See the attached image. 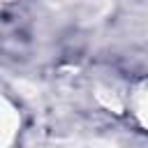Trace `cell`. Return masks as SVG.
<instances>
[{"instance_id": "cell-2", "label": "cell", "mask_w": 148, "mask_h": 148, "mask_svg": "<svg viewBox=\"0 0 148 148\" xmlns=\"http://www.w3.org/2000/svg\"><path fill=\"white\" fill-rule=\"evenodd\" d=\"M18 130H21V113L5 97L2 99V109H0V146H9Z\"/></svg>"}, {"instance_id": "cell-1", "label": "cell", "mask_w": 148, "mask_h": 148, "mask_svg": "<svg viewBox=\"0 0 148 148\" xmlns=\"http://www.w3.org/2000/svg\"><path fill=\"white\" fill-rule=\"evenodd\" d=\"M127 111L141 130L148 132V79L139 81L127 95Z\"/></svg>"}, {"instance_id": "cell-3", "label": "cell", "mask_w": 148, "mask_h": 148, "mask_svg": "<svg viewBox=\"0 0 148 148\" xmlns=\"http://www.w3.org/2000/svg\"><path fill=\"white\" fill-rule=\"evenodd\" d=\"M5 2H7V5H9V2H18V0H5Z\"/></svg>"}]
</instances>
